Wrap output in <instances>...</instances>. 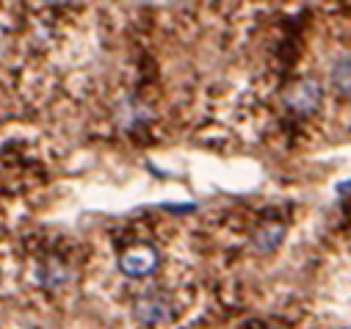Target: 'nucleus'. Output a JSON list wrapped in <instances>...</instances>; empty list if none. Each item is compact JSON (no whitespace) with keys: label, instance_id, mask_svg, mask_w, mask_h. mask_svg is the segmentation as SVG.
Returning a JSON list of instances; mask_svg holds the SVG:
<instances>
[{"label":"nucleus","instance_id":"f257e3e1","mask_svg":"<svg viewBox=\"0 0 351 329\" xmlns=\"http://www.w3.org/2000/svg\"><path fill=\"white\" fill-rule=\"evenodd\" d=\"M158 269V252L152 246L141 243V246H130V249L119 258V271L133 277V280H141L147 274H152Z\"/></svg>","mask_w":351,"mask_h":329},{"label":"nucleus","instance_id":"7ed1b4c3","mask_svg":"<svg viewBox=\"0 0 351 329\" xmlns=\"http://www.w3.org/2000/svg\"><path fill=\"white\" fill-rule=\"evenodd\" d=\"M321 103V86L315 80H299V84L288 92V106L299 114H313Z\"/></svg>","mask_w":351,"mask_h":329},{"label":"nucleus","instance_id":"20e7f679","mask_svg":"<svg viewBox=\"0 0 351 329\" xmlns=\"http://www.w3.org/2000/svg\"><path fill=\"white\" fill-rule=\"evenodd\" d=\"M280 238H282V224H269V227H263L257 232L260 249H274V246L280 243Z\"/></svg>","mask_w":351,"mask_h":329},{"label":"nucleus","instance_id":"39448f33","mask_svg":"<svg viewBox=\"0 0 351 329\" xmlns=\"http://www.w3.org/2000/svg\"><path fill=\"white\" fill-rule=\"evenodd\" d=\"M335 86L343 89V95L348 92V58H346V56H343V58L337 61V66H335Z\"/></svg>","mask_w":351,"mask_h":329},{"label":"nucleus","instance_id":"f03ea898","mask_svg":"<svg viewBox=\"0 0 351 329\" xmlns=\"http://www.w3.org/2000/svg\"><path fill=\"white\" fill-rule=\"evenodd\" d=\"M133 315H136V321H141V324H147V326L163 324V321H169V315H171V304H169V299H166L163 293H144V296L136 299Z\"/></svg>","mask_w":351,"mask_h":329}]
</instances>
